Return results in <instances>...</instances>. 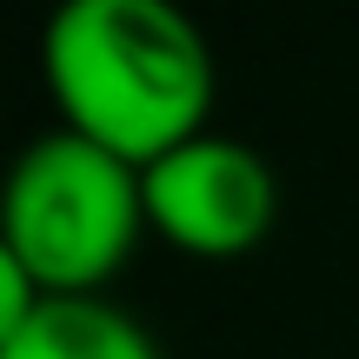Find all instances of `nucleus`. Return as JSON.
Returning a JSON list of instances; mask_svg holds the SVG:
<instances>
[{
	"label": "nucleus",
	"mask_w": 359,
	"mask_h": 359,
	"mask_svg": "<svg viewBox=\"0 0 359 359\" xmlns=\"http://www.w3.org/2000/svg\"><path fill=\"white\" fill-rule=\"evenodd\" d=\"M40 74L60 127L154 167L180 140L206 133L213 47L173 0H67L40 34Z\"/></svg>",
	"instance_id": "1"
},
{
	"label": "nucleus",
	"mask_w": 359,
	"mask_h": 359,
	"mask_svg": "<svg viewBox=\"0 0 359 359\" xmlns=\"http://www.w3.org/2000/svg\"><path fill=\"white\" fill-rule=\"evenodd\" d=\"M147 226L140 167L53 127L13 154L0 180V240L47 299L100 293Z\"/></svg>",
	"instance_id": "2"
},
{
	"label": "nucleus",
	"mask_w": 359,
	"mask_h": 359,
	"mask_svg": "<svg viewBox=\"0 0 359 359\" xmlns=\"http://www.w3.org/2000/svg\"><path fill=\"white\" fill-rule=\"evenodd\" d=\"M140 200L147 226L173 240L180 253L200 259H233L259 246L280 219V180L273 167L233 133H193L154 167H140Z\"/></svg>",
	"instance_id": "3"
},
{
	"label": "nucleus",
	"mask_w": 359,
	"mask_h": 359,
	"mask_svg": "<svg viewBox=\"0 0 359 359\" xmlns=\"http://www.w3.org/2000/svg\"><path fill=\"white\" fill-rule=\"evenodd\" d=\"M0 359H160V346L127 306H114L107 293H80L40 299L34 320L0 346Z\"/></svg>",
	"instance_id": "4"
},
{
	"label": "nucleus",
	"mask_w": 359,
	"mask_h": 359,
	"mask_svg": "<svg viewBox=\"0 0 359 359\" xmlns=\"http://www.w3.org/2000/svg\"><path fill=\"white\" fill-rule=\"evenodd\" d=\"M40 299H47V293L34 286V273H27V266H20V253L0 240V346H7V339L20 333L27 320H34Z\"/></svg>",
	"instance_id": "5"
}]
</instances>
